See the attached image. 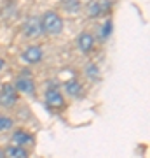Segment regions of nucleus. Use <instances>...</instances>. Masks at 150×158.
I'll return each instance as SVG.
<instances>
[{
  "label": "nucleus",
  "instance_id": "obj_3",
  "mask_svg": "<svg viewBox=\"0 0 150 158\" xmlns=\"http://www.w3.org/2000/svg\"><path fill=\"white\" fill-rule=\"evenodd\" d=\"M17 102V90L14 85H4L0 88V104L2 106H14Z\"/></svg>",
  "mask_w": 150,
  "mask_h": 158
},
{
  "label": "nucleus",
  "instance_id": "obj_9",
  "mask_svg": "<svg viewBox=\"0 0 150 158\" xmlns=\"http://www.w3.org/2000/svg\"><path fill=\"white\" fill-rule=\"evenodd\" d=\"M12 142H14V146L25 148V146H28V144L33 142V135H30L25 130H16V132L12 134Z\"/></svg>",
  "mask_w": 150,
  "mask_h": 158
},
{
  "label": "nucleus",
  "instance_id": "obj_13",
  "mask_svg": "<svg viewBox=\"0 0 150 158\" xmlns=\"http://www.w3.org/2000/svg\"><path fill=\"white\" fill-rule=\"evenodd\" d=\"M12 127H14V119L9 118V116L0 114V132H7V130H11Z\"/></svg>",
  "mask_w": 150,
  "mask_h": 158
},
{
  "label": "nucleus",
  "instance_id": "obj_4",
  "mask_svg": "<svg viewBox=\"0 0 150 158\" xmlns=\"http://www.w3.org/2000/svg\"><path fill=\"white\" fill-rule=\"evenodd\" d=\"M21 58L26 63H30V65H35V63L42 62V58H44V51H42L40 46H28L26 49L23 51Z\"/></svg>",
  "mask_w": 150,
  "mask_h": 158
},
{
  "label": "nucleus",
  "instance_id": "obj_12",
  "mask_svg": "<svg viewBox=\"0 0 150 158\" xmlns=\"http://www.w3.org/2000/svg\"><path fill=\"white\" fill-rule=\"evenodd\" d=\"M7 155L11 158H28L30 156L28 149H25V148H21V146H14V144L7 148Z\"/></svg>",
  "mask_w": 150,
  "mask_h": 158
},
{
  "label": "nucleus",
  "instance_id": "obj_15",
  "mask_svg": "<svg viewBox=\"0 0 150 158\" xmlns=\"http://www.w3.org/2000/svg\"><path fill=\"white\" fill-rule=\"evenodd\" d=\"M86 76L91 77V79H96L100 76V69L96 67L94 63H87V65H86Z\"/></svg>",
  "mask_w": 150,
  "mask_h": 158
},
{
  "label": "nucleus",
  "instance_id": "obj_14",
  "mask_svg": "<svg viewBox=\"0 0 150 158\" xmlns=\"http://www.w3.org/2000/svg\"><path fill=\"white\" fill-rule=\"evenodd\" d=\"M110 34H112V19H106V21L103 23L101 30H100V37L105 40V39H108V37H110Z\"/></svg>",
  "mask_w": 150,
  "mask_h": 158
},
{
  "label": "nucleus",
  "instance_id": "obj_1",
  "mask_svg": "<svg viewBox=\"0 0 150 158\" xmlns=\"http://www.w3.org/2000/svg\"><path fill=\"white\" fill-rule=\"evenodd\" d=\"M42 32H47L51 35H58L63 32V18L54 11H47L40 19Z\"/></svg>",
  "mask_w": 150,
  "mask_h": 158
},
{
  "label": "nucleus",
  "instance_id": "obj_5",
  "mask_svg": "<svg viewBox=\"0 0 150 158\" xmlns=\"http://www.w3.org/2000/svg\"><path fill=\"white\" fill-rule=\"evenodd\" d=\"M110 11V2L108 0H94L87 6V16L89 18H98L101 14Z\"/></svg>",
  "mask_w": 150,
  "mask_h": 158
},
{
  "label": "nucleus",
  "instance_id": "obj_6",
  "mask_svg": "<svg viewBox=\"0 0 150 158\" xmlns=\"http://www.w3.org/2000/svg\"><path fill=\"white\" fill-rule=\"evenodd\" d=\"M45 104H47L51 109H60V107H63L65 98H63L61 91L58 90V88H49V90L45 91Z\"/></svg>",
  "mask_w": 150,
  "mask_h": 158
},
{
  "label": "nucleus",
  "instance_id": "obj_10",
  "mask_svg": "<svg viewBox=\"0 0 150 158\" xmlns=\"http://www.w3.org/2000/svg\"><path fill=\"white\" fill-rule=\"evenodd\" d=\"M65 91L68 93V97H75V98H79V97L82 95V85L79 83L77 79H70V81L65 83Z\"/></svg>",
  "mask_w": 150,
  "mask_h": 158
},
{
  "label": "nucleus",
  "instance_id": "obj_16",
  "mask_svg": "<svg viewBox=\"0 0 150 158\" xmlns=\"http://www.w3.org/2000/svg\"><path fill=\"white\" fill-rule=\"evenodd\" d=\"M4 65H6V63H4V60H2V58H0V70L4 69Z\"/></svg>",
  "mask_w": 150,
  "mask_h": 158
},
{
  "label": "nucleus",
  "instance_id": "obj_8",
  "mask_svg": "<svg viewBox=\"0 0 150 158\" xmlns=\"http://www.w3.org/2000/svg\"><path fill=\"white\" fill-rule=\"evenodd\" d=\"M14 88L26 95H35V83L32 77H17L14 81Z\"/></svg>",
  "mask_w": 150,
  "mask_h": 158
},
{
  "label": "nucleus",
  "instance_id": "obj_7",
  "mask_svg": "<svg viewBox=\"0 0 150 158\" xmlns=\"http://www.w3.org/2000/svg\"><path fill=\"white\" fill-rule=\"evenodd\" d=\"M77 46H79V49L82 51L84 55L91 53L93 48H94V37H93V34H89V32H82V34H79Z\"/></svg>",
  "mask_w": 150,
  "mask_h": 158
},
{
  "label": "nucleus",
  "instance_id": "obj_2",
  "mask_svg": "<svg viewBox=\"0 0 150 158\" xmlns=\"http://www.w3.org/2000/svg\"><path fill=\"white\" fill-rule=\"evenodd\" d=\"M23 34L26 35L28 39H35L42 34V25H40L39 18H28L26 21L23 23Z\"/></svg>",
  "mask_w": 150,
  "mask_h": 158
},
{
  "label": "nucleus",
  "instance_id": "obj_11",
  "mask_svg": "<svg viewBox=\"0 0 150 158\" xmlns=\"http://www.w3.org/2000/svg\"><path fill=\"white\" fill-rule=\"evenodd\" d=\"M61 7L68 14H77L82 9V2L80 0H61Z\"/></svg>",
  "mask_w": 150,
  "mask_h": 158
}]
</instances>
